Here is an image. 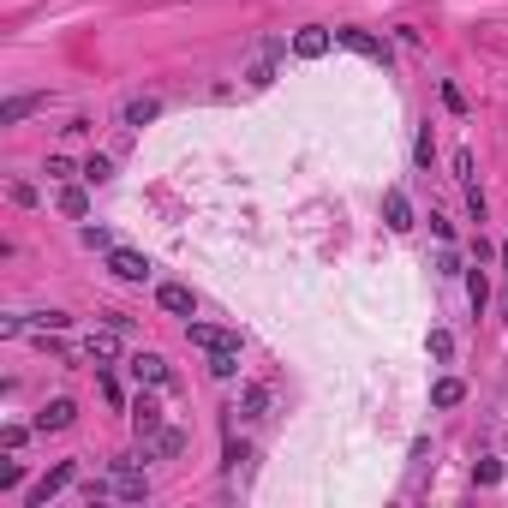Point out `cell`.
I'll use <instances>...</instances> for the list:
<instances>
[{
    "instance_id": "5",
    "label": "cell",
    "mask_w": 508,
    "mask_h": 508,
    "mask_svg": "<svg viewBox=\"0 0 508 508\" xmlns=\"http://www.w3.org/2000/svg\"><path fill=\"white\" fill-rule=\"evenodd\" d=\"M329 43H335V30H323V24L293 30V54H299V60H323V54H329Z\"/></svg>"
},
{
    "instance_id": "17",
    "label": "cell",
    "mask_w": 508,
    "mask_h": 508,
    "mask_svg": "<svg viewBox=\"0 0 508 508\" xmlns=\"http://www.w3.org/2000/svg\"><path fill=\"white\" fill-rule=\"evenodd\" d=\"M461 401H466V383H461V377H443V383L431 389V406H461Z\"/></svg>"
},
{
    "instance_id": "18",
    "label": "cell",
    "mask_w": 508,
    "mask_h": 508,
    "mask_svg": "<svg viewBox=\"0 0 508 508\" xmlns=\"http://www.w3.org/2000/svg\"><path fill=\"white\" fill-rule=\"evenodd\" d=\"M60 216H73V221H84V216H90L84 186H66V191H60Z\"/></svg>"
},
{
    "instance_id": "9",
    "label": "cell",
    "mask_w": 508,
    "mask_h": 508,
    "mask_svg": "<svg viewBox=\"0 0 508 508\" xmlns=\"http://www.w3.org/2000/svg\"><path fill=\"white\" fill-rule=\"evenodd\" d=\"M73 419H78V406L66 401V395H54V401H48L43 413H36V431H43V436H48V431H66Z\"/></svg>"
},
{
    "instance_id": "13",
    "label": "cell",
    "mask_w": 508,
    "mask_h": 508,
    "mask_svg": "<svg viewBox=\"0 0 508 508\" xmlns=\"http://www.w3.org/2000/svg\"><path fill=\"white\" fill-rule=\"evenodd\" d=\"M36 108H48V96H13V102H0V126H18V120H30Z\"/></svg>"
},
{
    "instance_id": "10",
    "label": "cell",
    "mask_w": 508,
    "mask_h": 508,
    "mask_svg": "<svg viewBox=\"0 0 508 508\" xmlns=\"http://www.w3.org/2000/svg\"><path fill=\"white\" fill-rule=\"evenodd\" d=\"M383 221H389L395 233H406V228H413V203H406V191H401V186H389V191H383Z\"/></svg>"
},
{
    "instance_id": "7",
    "label": "cell",
    "mask_w": 508,
    "mask_h": 508,
    "mask_svg": "<svg viewBox=\"0 0 508 508\" xmlns=\"http://www.w3.org/2000/svg\"><path fill=\"white\" fill-rule=\"evenodd\" d=\"M126 371H132L138 383H150V389H161V383H168V359H161V353H132Z\"/></svg>"
},
{
    "instance_id": "21",
    "label": "cell",
    "mask_w": 508,
    "mask_h": 508,
    "mask_svg": "<svg viewBox=\"0 0 508 508\" xmlns=\"http://www.w3.org/2000/svg\"><path fill=\"white\" fill-rule=\"evenodd\" d=\"M466 299H473V311H484V299H491V281H484V263L466 276Z\"/></svg>"
},
{
    "instance_id": "22",
    "label": "cell",
    "mask_w": 508,
    "mask_h": 508,
    "mask_svg": "<svg viewBox=\"0 0 508 508\" xmlns=\"http://www.w3.org/2000/svg\"><path fill=\"white\" fill-rule=\"evenodd\" d=\"M425 347H431V359H454V335H449V329H431V341H425Z\"/></svg>"
},
{
    "instance_id": "16",
    "label": "cell",
    "mask_w": 508,
    "mask_h": 508,
    "mask_svg": "<svg viewBox=\"0 0 508 508\" xmlns=\"http://www.w3.org/2000/svg\"><path fill=\"white\" fill-rule=\"evenodd\" d=\"M263 406H269V389H263V383H246L233 413H239V419H263Z\"/></svg>"
},
{
    "instance_id": "15",
    "label": "cell",
    "mask_w": 508,
    "mask_h": 508,
    "mask_svg": "<svg viewBox=\"0 0 508 508\" xmlns=\"http://www.w3.org/2000/svg\"><path fill=\"white\" fill-rule=\"evenodd\" d=\"M84 353H90V359H96V365H114V359H120V335H114V329L90 335V341H84Z\"/></svg>"
},
{
    "instance_id": "20",
    "label": "cell",
    "mask_w": 508,
    "mask_h": 508,
    "mask_svg": "<svg viewBox=\"0 0 508 508\" xmlns=\"http://www.w3.org/2000/svg\"><path fill=\"white\" fill-rule=\"evenodd\" d=\"M108 180H114V161H108V156H90V161H84V186H108Z\"/></svg>"
},
{
    "instance_id": "14",
    "label": "cell",
    "mask_w": 508,
    "mask_h": 508,
    "mask_svg": "<svg viewBox=\"0 0 508 508\" xmlns=\"http://www.w3.org/2000/svg\"><path fill=\"white\" fill-rule=\"evenodd\" d=\"M156 114H161V96H132L126 108H120V120H126V126H150Z\"/></svg>"
},
{
    "instance_id": "4",
    "label": "cell",
    "mask_w": 508,
    "mask_h": 508,
    "mask_svg": "<svg viewBox=\"0 0 508 508\" xmlns=\"http://www.w3.org/2000/svg\"><path fill=\"white\" fill-rule=\"evenodd\" d=\"M156 305H161V311H168V318H198V293H191L186 288V281H161V288H156Z\"/></svg>"
},
{
    "instance_id": "19",
    "label": "cell",
    "mask_w": 508,
    "mask_h": 508,
    "mask_svg": "<svg viewBox=\"0 0 508 508\" xmlns=\"http://www.w3.org/2000/svg\"><path fill=\"white\" fill-rule=\"evenodd\" d=\"M210 377L233 383V377H239V353H210Z\"/></svg>"
},
{
    "instance_id": "2",
    "label": "cell",
    "mask_w": 508,
    "mask_h": 508,
    "mask_svg": "<svg viewBox=\"0 0 508 508\" xmlns=\"http://www.w3.org/2000/svg\"><path fill=\"white\" fill-rule=\"evenodd\" d=\"M73 479H78V461H54V466L43 473V479L30 484V508H48V496H60Z\"/></svg>"
},
{
    "instance_id": "26",
    "label": "cell",
    "mask_w": 508,
    "mask_h": 508,
    "mask_svg": "<svg viewBox=\"0 0 508 508\" xmlns=\"http://www.w3.org/2000/svg\"><path fill=\"white\" fill-rule=\"evenodd\" d=\"M30 323H36V329H66V323H73V318H66V311H36V318H30Z\"/></svg>"
},
{
    "instance_id": "27",
    "label": "cell",
    "mask_w": 508,
    "mask_h": 508,
    "mask_svg": "<svg viewBox=\"0 0 508 508\" xmlns=\"http://www.w3.org/2000/svg\"><path fill=\"white\" fill-rule=\"evenodd\" d=\"M18 479H24V466H18V461H6V466H0V491H13Z\"/></svg>"
},
{
    "instance_id": "25",
    "label": "cell",
    "mask_w": 508,
    "mask_h": 508,
    "mask_svg": "<svg viewBox=\"0 0 508 508\" xmlns=\"http://www.w3.org/2000/svg\"><path fill=\"white\" fill-rule=\"evenodd\" d=\"M431 156H436V138H431V126H425L419 144H413V161H419V168H431Z\"/></svg>"
},
{
    "instance_id": "1",
    "label": "cell",
    "mask_w": 508,
    "mask_h": 508,
    "mask_svg": "<svg viewBox=\"0 0 508 508\" xmlns=\"http://www.w3.org/2000/svg\"><path fill=\"white\" fill-rule=\"evenodd\" d=\"M84 496H90V503H108V496H114V503H150V479L138 473V461H114L108 479L84 484Z\"/></svg>"
},
{
    "instance_id": "3",
    "label": "cell",
    "mask_w": 508,
    "mask_h": 508,
    "mask_svg": "<svg viewBox=\"0 0 508 508\" xmlns=\"http://www.w3.org/2000/svg\"><path fill=\"white\" fill-rule=\"evenodd\" d=\"M186 341L203 353H239V329H216V323H186Z\"/></svg>"
},
{
    "instance_id": "28",
    "label": "cell",
    "mask_w": 508,
    "mask_h": 508,
    "mask_svg": "<svg viewBox=\"0 0 508 508\" xmlns=\"http://www.w3.org/2000/svg\"><path fill=\"white\" fill-rule=\"evenodd\" d=\"M454 174H461L466 186H473V150H454Z\"/></svg>"
},
{
    "instance_id": "12",
    "label": "cell",
    "mask_w": 508,
    "mask_h": 508,
    "mask_svg": "<svg viewBox=\"0 0 508 508\" xmlns=\"http://www.w3.org/2000/svg\"><path fill=\"white\" fill-rule=\"evenodd\" d=\"M132 431H138V436H156V431H161V406L150 401V395H138V401H132Z\"/></svg>"
},
{
    "instance_id": "29",
    "label": "cell",
    "mask_w": 508,
    "mask_h": 508,
    "mask_svg": "<svg viewBox=\"0 0 508 508\" xmlns=\"http://www.w3.org/2000/svg\"><path fill=\"white\" fill-rule=\"evenodd\" d=\"M24 436H30L24 425H6V431H0V443H6V449H24Z\"/></svg>"
},
{
    "instance_id": "23",
    "label": "cell",
    "mask_w": 508,
    "mask_h": 508,
    "mask_svg": "<svg viewBox=\"0 0 508 508\" xmlns=\"http://www.w3.org/2000/svg\"><path fill=\"white\" fill-rule=\"evenodd\" d=\"M473 484H484V491L503 484V461H479V466H473Z\"/></svg>"
},
{
    "instance_id": "24",
    "label": "cell",
    "mask_w": 508,
    "mask_h": 508,
    "mask_svg": "<svg viewBox=\"0 0 508 508\" xmlns=\"http://www.w3.org/2000/svg\"><path fill=\"white\" fill-rule=\"evenodd\" d=\"M48 180H84V168H73L66 156H48Z\"/></svg>"
},
{
    "instance_id": "11",
    "label": "cell",
    "mask_w": 508,
    "mask_h": 508,
    "mask_svg": "<svg viewBox=\"0 0 508 508\" xmlns=\"http://www.w3.org/2000/svg\"><path fill=\"white\" fill-rule=\"evenodd\" d=\"M180 449H186V431H168V425H161V431L150 436V449H144V461H174Z\"/></svg>"
},
{
    "instance_id": "8",
    "label": "cell",
    "mask_w": 508,
    "mask_h": 508,
    "mask_svg": "<svg viewBox=\"0 0 508 508\" xmlns=\"http://www.w3.org/2000/svg\"><path fill=\"white\" fill-rule=\"evenodd\" d=\"M335 43L353 48V54H365V60H389V48H383L371 30H353V24H347V30H335Z\"/></svg>"
},
{
    "instance_id": "30",
    "label": "cell",
    "mask_w": 508,
    "mask_h": 508,
    "mask_svg": "<svg viewBox=\"0 0 508 508\" xmlns=\"http://www.w3.org/2000/svg\"><path fill=\"white\" fill-rule=\"evenodd\" d=\"M496 258H503V269H508V239H503V251H496Z\"/></svg>"
},
{
    "instance_id": "6",
    "label": "cell",
    "mask_w": 508,
    "mask_h": 508,
    "mask_svg": "<svg viewBox=\"0 0 508 508\" xmlns=\"http://www.w3.org/2000/svg\"><path fill=\"white\" fill-rule=\"evenodd\" d=\"M108 269H114L120 281H150V258H144V251H126V246L108 251Z\"/></svg>"
}]
</instances>
